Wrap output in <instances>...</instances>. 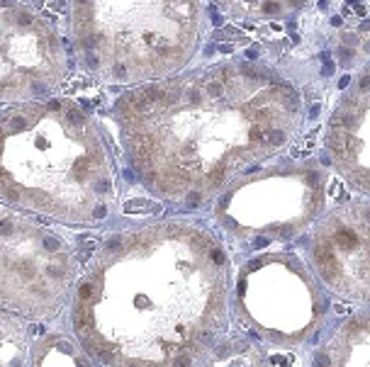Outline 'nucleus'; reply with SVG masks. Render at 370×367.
Masks as SVG:
<instances>
[{
    "label": "nucleus",
    "instance_id": "nucleus-1",
    "mask_svg": "<svg viewBox=\"0 0 370 367\" xmlns=\"http://www.w3.org/2000/svg\"><path fill=\"white\" fill-rule=\"evenodd\" d=\"M232 258L193 219L107 234L68 299L71 335L95 367H198L232 328Z\"/></svg>",
    "mask_w": 370,
    "mask_h": 367
},
{
    "label": "nucleus",
    "instance_id": "nucleus-2",
    "mask_svg": "<svg viewBox=\"0 0 370 367\" xmlns=\"http://www.w3.org/2000/svg\"><path fill=\"white\" fill-rule=\"evenodd\" d=\"M127 163L158 200L212 202L300 131V90L268 68L222 61L127 88L112 102Z\"/></svg>",
    "mask_w": 370,
    "mask_h": 367
},
{
    "label": "nucleus",
    "instance_id": "nucleus-3",
    "mask_svg": "<svg viewBox=\"0 0 370 367\" xmlns=\"http://www.w3.org/2000/svg\"><path fill=\"white\" fill-rule=\"evenodd\" d=\"M0 202L66 226L115 214L112 148L85 105L51 95L0 112Z\"/></svg>",
    "mask_w": 370,
    "mask_h": 367
},
{
    "label": "nucleus",
    "instance_id": "nucleus-4",
    "mask_svg": "<svg viewBox=\"0 0 370 367\" xmlns=\"http://www.w3.org/2000/svg\"><path fill=\"white\" fill-rule=\"evenodd\" d=\"M68 30L78 66L127 90L188 68L207 17L202 0H71Z\"/></svg>",
    "mask_w": 370,
    "mask_h": 367
},
{
    "label": "nucleus",
    "instance_id": "nucleus-5",
    "mask_svg": "<svg viewBox=\"0 0 370 367\" xmlns=\"http://www.w3.org/2000/svg\"><path fill=\"white\" fill-rule=\"evenodd\" d=\"M232 316L249 338L278 350L300 348L329 319V294L287 248H266L232 272Z\"/></svg>",
    "mask_w": 370,
    "mask_h": 367
},
{
    "label": "nucleus",
    "instance_id": "nucleus-6",
    "mask_svg": "<svg viewBox=\"0 0 370 367\" xmlns=\"http://www.w3.org/2000/svg\"><path fill=\"white\" fill-rule=\"evenodd\" d=\"M329 175L314 160H278L239 175L212 200V219L239 243L292 241L326 212Z\"/></svg>",
    "mask_w": 370,
    "mask_h": 367
},
{
    "label": "nucleus",
    "instance_id": "nucleus-7",
    "mask_svg": "<svg viewBox=\"0 0 370 367\" xmlns=\"http://www.w3.org/2000/svg\"><path fill=\"white\" fill-rule=\"evenodd\" d=\"M78 270V253L61 234L0 202V309L27 321L56 319Z\"/></svg>",
    "mask_w": 370,
    "mask_h": 367
},
{
    "label": "nucleus",
    "instance_id": "nucleus-8",
    "mask_svg": "<svg viewBox=\"0 0 370 367\" xmlns=\"http://www.w3.org/2000/svg\"><path fill=\"white\" fill-rule=\"evenodd\" d=\"M68 73L59 27L25 3L0 5V102L51 97Z\"/></svg>",
    "mask_w": 370,
    "mask_h": 367
},
{
    "label": "nucleus",
    "instance_id": "nucleus-9",
    "mask_svg": "<svg viewBox=\"0 0 370 367\" xmlns=\"http://www.w3.org/2000/svg\"><path fill=\"white\" fill-rule=\"evenodd\" d=\"M307 268L341 302L365 306L370 299V205L368 197L341 202L309 229Z\"/></svg>",
    "mask_w": 370,
    "mask_h": 367
},
{
    "label": "nucleus",
    "instance_id": "nucleus-10",
    "mask_svg": "<svg viewBox=\"0 0 370 367\" xmlns=\"http://www.w3.org/2000/svg\"><path fill=\"white\" fill-rule=\"evenodd\" d=\"M324 144L336 175L365 197L370 190V83L365 71L334 105Z\"/></svg>",
    "mask_w": 370,
    "mask_h": 367
},
{
    "label": "nucleus",
    "instance_id": "nucleus-11",
    "mask_svg": "<svg viewBox=\"0 0 370 367\" xmlns=\"http://www.w3.org/2000/svg\"><path fill=\"white\" fill-rule=\"evenodd\" d=\"M312 367H370V316L365 309L336 326L314 352Z\"/></svg>",
    "mask_w": 370,
    "mask_h": 367
},
{
    "label": "nucleus",
    "instance_id": "nucleus-12",
    "mask_svg": "<svg viewBox=\"0 0 370 367\" xmlns=\"http://www.w3.org/2000/svg\"><path fill=\"white\" fill-rule=\"evenodd\" d=\"M27 367H95L76 338L66 331H49L32 340Z\"/></svg>",
    "mask_w": 370,
    "mask_h": 367
},
{
    "label": "nucleus",
    "instance_id": "nucleus-13",
    "mask_svg": "<svg viewBox=\"0 0 370 367\" xmlns=\"http://www.w3.org/2000/svg\"><path fill=\"white\" fill-rule=\"evenodd\" d=\"M198 367H275L266 350L246 333H234L232 328L212 345Z\"/></svg>",
    "mask_w": 370,
    "mask_h": 367
},
{
    "label": "nucleus",
    "instance_id": "nucleus-14",
    "mask_svg": "<svg viewBox=\"0 0 370 367\" xmlns=\"http://www.w3.org/2000/svg\"><path fill=\"white\" fill-rule=\"evenodd\" d=\"M212 3L241 22H275L300 13L312 0H212Z\"/></svg>",
    "mask_w": 370,
    "mask_h": 367
},
{
    "label": "nucleus",
    "instance_id": "nucleus-15",
    "mask_svg": "<svg viewBox=\"0 0 370 367\" xmlns=\"http://www.w3.org/2000/svg\"><path fill=\"white\" fill-rule=\"evenodd\" d=\"M30 345V321L15 311L0 309V367H27Z\"/></svg>",
    "mask_w": 370,
    "mask_h": 367
},
{
    "label": "nucleus",
    "instance_id": "nucleus-16",
    "mask_svg": "<svg viewBox=\"0 0 370 367\" xmlns=\"http://www.w3.org/2000/svg\"><path fill=\"white\" fill-rule=\"evenodd\" d=\"M15 3H22V0H0V5H15Z\"/></svg>",
    "mask_w": 370,
    "mask_h": 367
}]
</instances>
